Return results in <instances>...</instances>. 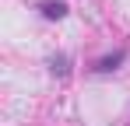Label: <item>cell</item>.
<instances>
[{
  "label": "cell",
  "instance_id": "1",
  "mask_svg": "<svg viewBox=\"0 0 130 126\" xmlns=\"http://www.w3.org/2000/svg\"><path fill=\"white\" fill-rule=\"evenodd\" d=\"M42 14L49 21H60L67 14V4H63V0H46V4H42Z\"/></svg>",
  "mask_w": 130,
  "mask_h": 126
},
{
  "label": "cell",
  "instance_id": "2",
  "mask_svg": "<svg viewBox=\"0 0 130 126\" xmlns=\"http://www.w3.org/2000/svg\"><path fill=\"white\" fill-rule=\"evenodd\" d=\"M123 56H127V53L120 49V53H112V56H106V60H99L95 70H116V63H123Z\"/></svg>",
  "mask_w": 130,
  "mask_h": 126
},
{
  "label": "cell",
  "instance_id": "3",
  "mask_svg": "<svg viewBox=\"0 0 130 126\" xmlns=\"http://www.w3.org/2000/svg\"><path fill=\"white\" fill-rule=\"evenodd\" d=\"M53 74H60V77L67 74V56H56L53 60Z\"/></svg>",
  "mask_w": 130,
  "mask_h": 126
}]
</instances>
